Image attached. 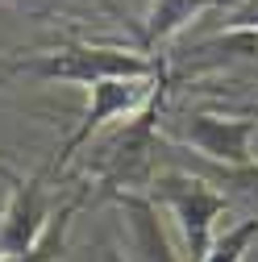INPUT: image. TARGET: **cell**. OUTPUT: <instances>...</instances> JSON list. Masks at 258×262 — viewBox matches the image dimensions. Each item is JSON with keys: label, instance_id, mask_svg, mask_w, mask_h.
Wrapping results in <instances>:
<instances>
[{"label": "cell", "instance_id": "obj_10", "mask_svg": "<svg viewBox=\"0 0 258 262\" xmlns=\"http://www.w3.org/2000/svg\"><path fill=\"white\" fill-rule=\"evenodd\" d=\"M225 29H238V34H258V0H229Z\"/></svg>", "mask_w": 258, "mask_h": 262}, {"label": "cell", "instance_id": "obj_1", "mask_svg": "<svg viewBox=\"0 0 258 262\" xmlns=\"http://www.w3.org/2000/svg\"><path fill=\"white\" fill-rule=\"evenodd\" d=\"M17 71L38 75V79H58V83H104V79H142L154 75L158 67L150 58L121 50V46H62V50H46V54H29L13 62Z\"/></svg>", "mask_w": 258, "mask_h": 262}, {"label": "cell", "instance_id": "obj_12", "mask_svg": "<svg viewBox=\"0 0 258 262\" xmlns=\"http://www.w3.org/2000/svg\"><path fill=\"white\" fill-rule=\"evenodd\" d=\"M250 162H258V121H254V138H250Z\"/></svg>", "mask_w": 258, "mask_h": 262}, {"label": "cell", "instance_id": "obj_6", "mask_svg": "<svg viewBox=\"0 0 258 262\" xmlns=\"http://www.w3.org/2000/svg\"><path fill=\"white\" fill-rule=\"evenodd\" d=\"M121 212H125V229H129V258L134 262H175L150 200H142V195H121Z\"/></svg>", "mask_w": 258, "mask_h": 262}, {"label": "cell", "instance_id": "obj_3", "mask_svg": "<svg viewBox=\"0 0 258 262\" xmlns=\"http://www.w3.org/2000/svg\"><path fill=\"white\" fill-rule=\"evenodd\" d=\"M154 100V75H142V79H104V83H92V96H88V113L79 121V129L67 138V146H62L58 162H67L96 129H104L109 121L117 117H134L142 113L146 104Z\"/></svg>", "mask_w": 258, "mask_h": 262}, {"label": "cell", "instance_id": "obj_5", "mask_svg": "<svg viewBox=\"0 0 258 262\" xmlns=\"http://www.w3.org/2000/svg\"><path fill=\"white\" fill-rule=\"evenodd\" d=\"M46 204H42V187L38 183H21L13 191V204L5 208V221H0V254H29L42 233H46Z\"/></svg>", "mask_w": 258, "mask_h": 262}, {"label": "cell", "instance_id": "obj_13", "mask_svg": "<svg viewBox=\"0 0 258 262\" xmlns=\"http://www.w3.org/2000/svg\"><path fill=\"white\" fill-rule=\"evenodd\" d=\"M242 117H258V104H250V108H242Z\"/></svg>", "mask_w": 258, "mask_h": 262}, {"label": "cell", "instance_id": "obj_11", "mask_svg": "<svg viewBox=\"0 0 258 262\" xmlns=\"http://www.w3.org/2000/svg\"><path fill=\"white\" fill-rule=\"evenodd\" d=\"M229 187L242 195V200H250L258 208V162H246V167H229Z\"/></svg>", "mask_w": 258, "mask_h": 262}, {"label": "cell", "instance_id": "obj_7", "mask_svg": "<svg viewBox=\"0 0 258 262\" xmlns=\"http://www.w3.org/2000/svg\"><path fill=\"white\" fill-rule=\"evenodd\" d=\"M208 9H229V0H154L150 21H146V42H163L179 34L187 21H196Z\"/></svg>", "mask_w": 258, "mask_h": 262}, {"label": "cell", "instance_id": "obj_4", "mask_svg": "<svg viewBox=\"0 0 258 262\" xmlns=\"http://www.w3.org/2000/svg\"><path fill=\"white\" fill-rule=\"evenodd\" d=\"M179 138L187 146H196L204 158L225 162V167H246L250 162V138H254V121L238 117H217V113H191L183 117Z\"/></svg>", "mask_w": 258, "mask_h": 262}, {"label": "cell", "instance_id": "obj_8", "mask_svg": "<svg viewBox=\"0 0 258 262\" xmlns=\"http://www.w3.org/2000/svg\"><path fill=\"white\" fill-rule=\"evenodd\" d=\"M254 237H258V216L246 221V225H238V229H229L225 237H217L212 250H208L200 262H242V254H246V246H250Z\"/></svg>", "mask_w": 258, "mask_h": 262}, {"label": "cell", "instance_id": "obj_9", "mask_svg": "<svg viewBox=\"0 0 258 262\" xmlns=\"http://www.w3.org/2000/svg\"><path fill=\"white\" fill-rule=\"evenodd\" d=\"M71 208H75V204H67L58 216H50V225H46L42 242H38L34 250H29V254H0V262H50V258H54V250L62 246V225H67Z\"/></svg>", "mask_w": 258, "mask_h": 262}, {"label": "cell", "instance_id": "obj_2", "mask_svg": "<svg viewBox=\"0 0 258 262\" xmlns=\"http://www.w3.org/2000/svg\"><path fill=\"white\" fill-rule=\"evenodd\" d=\"M154 187H158V200L175 212L191 262H200V258L212 250V242H217L212 229H217V216L225 212V195L212 191V187H208L204 179H196V175H163Z\"/></svg>", "mask_w": 258, "mask_h": 262}]
</instances>
